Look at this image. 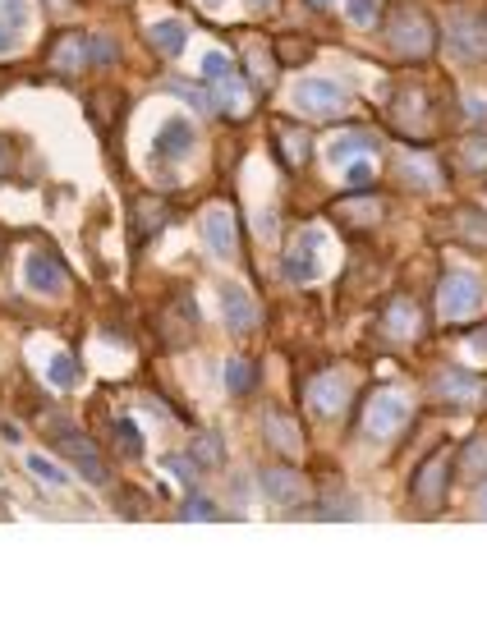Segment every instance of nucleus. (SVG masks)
<instances>
[{
	"label": "nucleus",
	"instance_id": "1",
	"mask_svg": "<svg viewBox=\"0 0 487 629\" xmlns=\"http://www.w3.org/2000/svg\"><path fill=\"white\" fill-rule=\"evenodd\" d=\"M386 42H391V51L404 55V60H424V55H433V46H437V28H433V19H428L424 10L400 5V10L386 19Z\"/></svg>",
	"mask_w": 487,
	"mask_h": 629
},
{
	"label": "nucleus",
	"instance_id": "2",
	"mask_svg": "<svg viewBox=\"0 0 487 629\" xmlns=\"http://www.w3.org/2000/svg\"><path fill=\"white\" fill-rule=\"evenodd\" d=\"M290 102H295V111H304L308 120H336V115L350 111L345 92H340L331 79H304V83H295Z\"/></svg>",
	"mask_w": 487,
	"mask_h": 629
},
{
	"label": "nucleus",
	"instance_id": "3",
	"mask_svg": "<svg viewBox=\"0 0 487 629\" xmlns=\"http://www.w3.org/2000/svg\"><path fill=\"white\" fill-rule=\"evenodd\" d=\"M322 253H326V235H322L317 226L304 230V235L290 244V253H286V276H290V281H299V285L322 281V271H326Z\"/></svg>",
	"mask_w": 487,
	"mask_h": 629
},
{
	"label": "nucleus",
	"instance_id": "4",
	"mask_svg": "<svg viewBox=\"0 0 487 629\" xmlns=\"http://www.w3.org/2000/svg\"><path fill=\"white\" fill-rule=\"evenodd\" d=\"M478 304H482V281L473 271H451L442 281V317L464 322V317L478 313Z\"/></svg>",
	"mask_w": 487,
	"mask_h": 629
},
{
	"label": "nucleus",
	"instance_id": "5",
	"mask_svg": "<svg viewBox=\"0 0 487 629\" xmlns=\"http://www.w3.org/2000/svg\"><path fill=\"white\" fill-rule=\"evenodd\" d=\"M404 423H409V400L395 395V391H377L373 404H368V413H364V432L368 437H391Z\"/></svg>",
	"mask_w": 487,
	"mask_h": 629
},
{
	"label": "nucleus",
	"instance_id": "6",
	"mask_svg": "<svg viewBox=\"0 0 487 629\" xmlns=\"http://www.w3.org/2000/svg\"><path fill=\"white\" fill-rule=\"evenodd\" d=\"M55 450H64L69 460L79 464L83 482H93V487H102V482H106V464L97 460V450L88 446V437H83L74 423H60V428H55Z\"/></svg>",
	"mask_w": 487,
	"mask_h": 629
},
{
	"label": "nucleus",
	"instance_id": "7",
	"mask_svg": "<svg viewBox=\"0 0 487 629\" xmlns=\"http://www.w3.org/2000/svg\"><path fill=\"white\" fill-rule=\"evenodd\" d=\"M193 143H198L193 124H189L184 115H170V120L157 129V138H152V161H157V166H166V161H184V157L193 152Z\"/></svg>",
	"mask_w": 487,
	"mask_h": 629
},
{
	"label": "nucleus",
	"instance_id": "8",
	"mask_svg": "<svg viewBox=\"0 0 487 629\" xmlns=\"http://www.w3.org/2000/svg\"><path fill=\"white\" fill-rule=\"evenodd\" d=\"M202 244L217 262H235V217L226 207H207L202 212Z\"/></svg>",
	"mask_w": 487,
	"mask_h": 629
},
{
	"label": "nucleus",
	"instance_id": "9",
	"mask_svg": "<svg viewBox=\"0 0 487 629\" xmlns=\"http://www.w3.org/2000/svg\"><path fill=\"white\" fill-rule=\"evenodd\" d=\"M446 469H451V446L433 450V460L419 469V482H414V501H419V506H442V497H446Z\"/></svg>",
	"mask_w": 487,
	"mask_h": 629
},
{
	"label": "nucleus",
	"instance_id": "10",
	"mask_svg": "<svg viewBox=\"0 0 487 629\" xmlns=\"http://www.w3.org/2000/svg\"><path fill=\"white\" fill-rule=\"evenodd\" d=\"M24 281H28V290H37V295H60V290L69 285V271H64L51 253H33V257L24 262Z\"/></svg>",
	"mask_w": 487,
	"mask_h": 629
},
{
	"label": "nucleus",
	"instance_id": "11",
	"mask_svg": "<svg viewBox=\"0 0 487 629\" xmlns=\"http://www.w3.org/2000/svg\"><path fill=\"white\" fill-rule=\"evenodd\" d=\"M345 400H350V382H345V373H322L308 382V409L313 413H336Z\"/></svg>",
	"mask_w": 487,
	"mask_h": 629
},
{
	"label": "nucleus",
	"instance_id": "12",
	"mask_svg": "<svg viewBox=\"0 0 487 629\" xmlns=\"http://www.w3.org/2000/svg\"><path fill=\"white\" fill-rule=\"evenodd\" d=\"M221 313H226V326L239 331V335L258 326V304H253V295L244 285H226L221 290Z\"/></svg>",
	"mask_w": 487,
	"mask_h": 629
},
{
	"label": "nucleus",
	"instance_id": "13",
	"mask_svg": "<svg viewBox=\"0 0 487 629\" xmlns=\"http://www.w3.org/2000/svg\"><path fill=\"white\" fill-rule=\"evenodd\" d=\"M262 492H267L276 506H299V501L308 497V487H304V478H299L295 469H267V473H262Z\"/></svg>",
	"mask_w": 487,
	"mask_h": 629
},
{
	"label": "nucleus",
	"instance_id": "14",
	"mask_svg": "<svg viewBox=\"0 0 487 629\" xmlns=\"http://www.w3.org/2000/svg\"><path fill=\"white\" fill-rule=\"evenodd\" d=\"M428 391H433L437 400H455V404H464V400L478 395V382H473V373H464V368H446L442 377H433Z\"/></svg>",
	"mask_w": 487,
	"mask_h": 629
},
{
	"label": "nucleus",
	"instance_id": "15",
	"mask_svg": "<svg viewBox=\"0 0 487 629\" xmlns=\"http://www.w3.org/2000/svg\"><path fill=\"white\" fill-rule=\"evenodd\" d=\"M451 42L464 60H478L482 55V24L473 15H451Z\"/></svg>",
	"mask_w": 487,
	"mask_h": 629
},
{
	"label": "nucleus",
	"instance_id": "16",
	"mask_svg": "<svg viewBox=\"0 0 487 629\" xmlns=\"http://www.w3.org/2000/svg\"><path fill=\"white\" fill-rule=\"evenodd\" d=\"M262 428H267V441H271L276 450H286V455H299V450H304V437H299V428L290 423L286 413L271 409V413L262 418Z\"/></svg>",
	"mask_w": 487,
	"mask_h": 629
},
{
	"label": "nucleus",
	"instance_id": "17",
	"mask_svg": "<svg viewBox=\"0 0 487 629\" xmlns=\"http://www.w3.org/2000/svg\"><path fill=\"white\" fill-rule=\"evenodd\" d=\"M148 37H152V46L161 51V55H184V46H189V28H184V19H161V24H152L148 28Z\"/></svg>",
	"mask_w": 487,
	"mask_h": 629
},
{
	"label": "nucleus",
	"instance_id": "18",
	"mask_svg": "<svg viewBox=\"0 0 487 629\" xmlns=\"http://www.w3.org/2000/svg\"><path fill=\"white\" fill-rule=\"evenodd\" d=\"M368 148H373V133H336L331 143H326V161L345 166L355 152H368Z\"/></svg>",
	"mask_w": 487,
	"mask_h": 629
},
{
	"label": "nucleus",
	"instance_id": "19",
	"mask_svg": "<svg viewBox=\"0 0 487 629\" xmlns=\"http://www.w3.org/2000/svg\"><path fill=\"white\" fill-rule=\"evenodd\" d=\"M83 60H88V51H83V37H60V46L51 51V64L60 69V74H79V69H83Z\"/></svg>",
	"mask_w": 487,
	"mask_h": 629
},
{
	"label": "nucleus",
	"instance_id": "20",
	"mask_svg": "<svg viewBox=\"0 0 487 629\" xmlns=\"http://www.w3.org/2000/svg\"><path fill=\"white\" fill-rule=\"evenodd\" d=\"M212 88H217L212 106H221V111H226V115H235V120H244V115H248V106H253V102H248V92H244L235 79H226V83H212Z\"/></svg>",
	"mask_w": 487,
	"mask_h": 629
},
{
	"label": "nucleus",
	"instance_id": "21",
	"mask_svg": "<svg viewBox=\"0 0 487 629\" xmlns=\"http://www.w3.org/2000/svg\"><path fill=\"white\" fill-rule=\"evenodd\" d=\"M386 331H391V335H400V340H409L414 331H419V313H414L404 299H395V304L386 308Z\"/></svg>",
	"mask_w": 487,
	"mask_h": 629
},
{
	"label": "nucleus",
	"instance_id": "22",
	"mask_svg": "<svg viewBox=\"0 0 487 629\" xmlns=\"http://www.w3.org/2000/svg\"><path fill=\"white\" fill-rule=\"evenodd\" d=\"M46 382H51L55 391H74V386H79V363L69 359V354H55V359L46 363Z\"/></svg>",
	"mask_w": 487,
	"mask_h": 629
},
{
	"label": "nucleus",
	"instance_id": "23",
	"mask_svg": "<svg viewBox=\"0 0 487 629\" xmlns=\"http://www.w3.org/2000/svg\"><path fill=\"white\" fill-rule=\"evenodd\" d=\"M460 473H464V478H482V473H487V432H478L473 441H464Z\"/></svg>",
	"mask_w": 487,
	"mask_h": 629
},
{
	"label": "nucleus",
	"instance_id": "24",
	"mask_svg": "<svg viewBox=\"0 0 487 629\" xmlns=\"http://www.w3.org/2000/svg\"><path fill=\"white\" fill-rule=\"evenodd\" d=\"M198 69H202V79H207V83H226V79H235V60H230L226 51H207Z\"/></svg>",
	"mask_w": 487,
	"mask_h": 629
},
{
	"label": "nucleus",
	"instance_id": "25",
	"mask_svg": "<svg viewBox=\"0 0 487 629\" xmlns=\"http://www.w3.org/2000/svg\"><path fill=\"white\" fill-rule=\"evenodd\" d=\"M340 217H350V221H359V226H373V221L382 217V202H373V198H345V202H340Z\"/></svg>",
	"mask_w": 487,
	"mask_h": 629
},
{
	"label": "nucleus",
	"instance_id": "26",
	"mask_svg": "<svg viewBox=\"0 0 487 629\" xmlns=\"http://www.w3.org/2000/svg\"><path fill=\"white\" fill-rule=\"evenodd\" d=\"M28 24H33V5H28V0H0V28L19 33Z\"/></svg>",
	"mask_w": 487,
	"mask_h": 629
},
{
	"label": "nucleus",
	"instance_id": "27",
	"mask_svg": "<svg viewBox=\"0 0 487 629\" xmlns=\"http://www.w3.org/2000/svg\"><path fill=\"white\" fill-rule=\"evenodd\" d=\"M253 382H258V373H253L248 359H230V363H226V386H230V395L253 391Z\"/></svg>",
	"mask_w": 487,
	"mask_h": 629
},
{
	"label": "nucleus",
	"instance_id": "28",
	"mask_svg": "<svg viewBox=\"0 0 487 629\" xmlns=\"http://www.w3.org/2000/svg\"><path fill=\"white\" fill-rule=\"evenodd\" d=\"M24 464H28V469H33V473H37V478H42L46 487H64V482H69V478H64V469H60L55 460L37 455V450H33V455H24Z\"/></svg>",
	"mask_w": 487,
	"mask_h": 629
},
{
	"label": "nucleus",
	"instance_id": "29",
	"mask_svg": "<svg viewBox=\"0 0 487 629\" xmlns=\"http://www.w3.org/2000/svg\"><path fill=\"white\" fill-rule=\"evenodd\" d=\"M244 55H248V64H253V79L267 88V83H271V74H276V69H271V55H267L258 42H244Z\"/></svg>",
	"mask_w": 487,
	"mask_h": 629
},
{
	"label": "nucleus",
	"instance_id": "30",
	"mask_svg": "<svg viewBox=\"0 0 487 629\" xmlns=\"http://www.w3.org/2000/svg\"><path fill=\"white\" fill-rule=\"evenodd\" d=\"M400 175H404V179H414V189H428V184L437 179L433 161H400Z\"/></svg>",
	"mask_w": 487,
	"mask_h": 629
},
{
	"label": "nucleus",
	"instance_id": "31",
	"mask_svg": "<svg viewBox=\"0 0 487 629\" xmlns=\"http://www.w3.org/2000/svg\"><path fill=\"white\" fill-rule=\"evenodd\" d=\"M345 15H350V24L368 28L377 19V0H345Z\"/></svg>",
	"mask_w": 487,
	"mask_h": 629
},
{
	"label": "nucleus",
	"instance_id": "32",
	"mask_svg": "<svg viewBox=\"0 0 487 629\" xmlns=\"http://www.w3.org/2000/svg\"><path fill=\"white\" fill-rule=\"evenodd\" d=\"M308 42H290V37H281V42H276V60H281V64H299V60H308Z\"/></svg>",
	"mask_w": 487,
	"mask_h": 629
},
{
	"label": "nucleus",
	"instance_id": "33",
	"mask_svg": "<svg viewBox=\"0 0 487 629\" xmlns=\"http://www.w3.org/2000/svg\"><path fill=\"white\" fill-rule=\"evenodd\" d=\"M166 92L180 97V102H189V106H198V111H212V97L198 92V88H189V83H166Z\"/></svg>",
	"mask_w": 487,
	"mask_h": 629
},
{
	"label": "nucleus",
	"instance_id": "34",
	"mask_svg": "<svg viewBox=\"0 0 487 629\" xmlns=\"http://www.w3.org/2000/svg\"><path fill=\"white\" fill-rule=\"evenodd\" d=\"M276 138L286 143V161L299 166V161H304V148H308V143H304V133H295V129H276Z\"/></svg>",
	"mask_w": 487,
	"mask_h": 629
},
{
	"label": "nucleus",
	"instance_id": "35",
	"mask_svg": "<svg viewBox=\"0 0 487 629\" xmlns=\"http://www.w3.org/2000/svg\"><path fill=\"white\" fill-rule=\"evenodd\" d=\"M115 432H120V446H124L129 455H143V432H138V428L129 423V418H120V423H115Z\"/></svg>",
	"mask_w": 487,
	"mask_h": 629
},
{
	"label": "nucleus",
	"instance_id": "36",
	"mask_svg": "<svg viewBox=\"0 0 487 629\" xmlns=\"http://www.w3.org/2000/svg\"><path fill=\"white\" fill-rule=\"evenodd\" d=\"M184 519H189V524H202V519H221V515H217V506L207 501V497H193V501L184 506Z\"/></svg>",
	"mask_w": 487,
	"mask_h": 629
},
{
	"label": "nucleus",
	"instance_id": "37",
	"mask_svg": "<svg viewBox=\"0 0 487 629\" xmlns=\"http://www.w3.org/2000/svg\"><path fill=\"white\" fill-rule=\"evenodd\" d=\"M345 184H350V193H364V189L373 184V166H368V161L350 166V170H345Z\"/></svg>",
	"mask_w": 487,
	"mask_h": 629
},
{
	"label": "nucleus",
	"instance_id": "38",
	"mask_svg": "<svg viewBox=\"0 0 487 629\" xmlns=\"http://www.w3.org/2000/svg\"><path fill=\"white\" fill-rule=\"evenodd\" d=\"M83 51H88V60H111V55H115L102 37H83Z\"/></svg>",
	"mask_w": 487,
	"mask_h": 629
},
{
	"label": "nucleus",
	"instance_id": "39",
	"mask_svg": "<svg viewBox=\"0 0 487 629\" xmlns=\"http://www.w3.org/2000/svg\"><path fill=\"white\" fill-rule=\"evenodd\" d=\"M469 120H487V97H469Z\"/></svg>",
	"mask_w": 487,
	"mask_h": 629
},
{
	"label": "nucleus",
	"instance_id": "40",
	"mask_svg": "<svg viewBox=\"0 0 487 629\" xmlns=\"http://www.w3.org/2000/svg\"><path fill=\"white\" fill-rule=\"evenodd\" d=\"M166 469H170V473H180V478H184V482H189V473H193V469H189V464H184V460H170V455H166Z\"/></svg>",
	"mask_w": 487,
	"mask_h": 629
},
{
	"label": "nucleus",
	"instance_id": "41",
	"mask_svg": "<svg viewBox=\"0 0 487 629\" xmlns=\"http://www.w3.org/2000/svg\"><path fill=\"white\" fill-rule=\"evenodd\" d=\"M10 161H15V152L5 148V138H0V175H5V170H10Z\"/></svg>",
	"mask_w": 487,
	"mask_h": 629
},
{
	"label": "nucleus",
	"instance_id": "42",
	"mask_svg": "<svg viewBox=\"0 0 487 629\" xmlns=\"http://www.w3.org/2000/svg\"><path fill=\"white\" fill-rule=\"evenodd\" d=\"M15 51V37H10V28H0V55H10Z\"/></svg>",
	"mask_w": 487,
	"mask_h": 629
},
{
	"label": "nucleus",
	"instance_id": "43",
	"mask_svg": "<svg viewBox=\"0 0 487 629\" xmlns=\"http://www.w3.org/2000/svg\"><path fill=\"white\" fill-rule=\"evenodd\" d=\"M473 349H478V354H487V326H482V331H473Z\"/></svg>",
	"mask_w": 487,
	"mask_h": 629
},
{
	"label": "nucleus",
	"instance_id": "44",
	"mask_svg": "<svg viewBox=\"0 0 487 629\" xmlns=\"http://www.w3.org/2000/svg\"><path fill=\"white\" fill-rule=\"evenodd\" d=\"M478 510H482V519H487V487H482V497H478Z\"/></svg>",
	"mask_w": 487,
	"mask_h": 629
},
{
	"label": "nucleus",
	"instance_id": "45",
	"mask_svg": "<svg viewBox=\"0 0 487 629\" xmlns=\"http://www.w3.org/2000/svg\"><path fill=\"white\" fill-rule=\"evenodd\" d=\"M248 5H253V10H267V5H271V0H248Z\"/></svg>",
	"mask_w": 487,
	"mask_h": 629
},
{
	"label": "nucleus",
	"instance_id": "46",
	"mask_svg": "<svg viewBox=\"0 0 487 629\" xmlns=\"http://www.w3.org/2000/svg\"><path fill=\"white\" fill-rule=\"evenodd\" d=\"M202 5H207V10H217V5H221V0H202Z\"/></svg>",
	"mask_w": 487,
	"mask_h": 629
},
{
	"label": "nucleus",
	"instance_id": "47",
	"mask_svg": "<svg viewBox=\"0 0 487 629\" xmlns=\"http://www.w3.org/2000/svg\"><path fill=\"white\" fill-rule=\"evenodd\" d=\"M51 5H69V0H51Z\"/></svg>",
	"mask_w": 487,
	"mask_h": 629
},
{
	"label": "nucleus",
	"instance_id": "48",
	"mask_svg": "<svg viewBox=\"0 0 487 629\" xmlns=\"http://www.w3.org/2000/svg\"><path fill=\"white\" fill-rule=\"evenodd\" d=\"M317 5H322V0H317Z\"/></svg>",
	"mask_w": 487,
	"mask_h": 629
}]
</instances>
